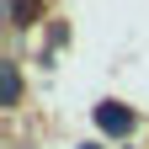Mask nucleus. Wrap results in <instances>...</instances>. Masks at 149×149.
<instances>
[{"label": "nucleus", "mask_w": 149, "mask_h": 149, "mask_svg": "<svg viewBox=\"0 0 149 149\" xmlns=\"http://www.w3.org/2000/svg\"><path fill=\"white\" fill-rule=\"evenodd\" d=\"M96 123L107 128V133H133V112H123L117 101H101L96 107Z\"/></svg>", "instance_id": "f257e3e1"}, {"label": "nucleus", "mask_w": 149, "mask_h": 149, "mask_svg": "<svg viewBox=\"0 0 149 149\" xmlns=\"http://www.w3.org/2000/svg\"><path fill=\"white\" fill-rule=\"evenodd\" d=\"M85 149H101V144H85Z\"/></svg>", "instance_id": "f03ea898"}]
</instances>
